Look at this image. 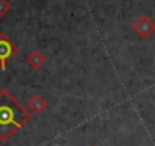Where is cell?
Returning a JSON list of instances; mask_svg holds the SVG:
<instances>
[{
  "label": "cell",
  "instance_id": "6da1fadb",
  "mask_svg": "<svg viewBox=\"0 0 155 146\" xmlns=\"http://www.w3.org/2000/svg\"><path fill=\"white\" fill-rule=\"evenodd\" d=\"M31 113L8 90H0V140H9L29 120Z\"/></svg>",
  "mask_w": 155,
  "mask_h": 146
},
{
  "label": "cell",
  "instance_id": "7a4b0ae2",
  "mask_svg": "<svg viewBox=\"0 0 155 146\" xmlns=\"http://www.w3.org/2000/svg\"><path fill=\"white\" fill-rule=\"evenodd\" d=\"M17 52H18V49L5 35H0V68L5 70L8 59H11Z\"/></svg>",
  "mask_w": 155,
  "mask_h": 146
},
{
  "label": "cell",
  "instance_id": "3957f363",
  "mask_svg": "<svg viewBox=\"0 0 155 146\" xmlns=\"http://www.w3.org/2000/svg\"><path fill=\"white\" fill-rule=\"evenodd\" d=\"M134 31L141 37V38H149L152 34H153V31H155V23L147 17V15H140L138 17V20L134 23Z\"/></svg>",
  "mask_w": 155,
  "mask_h": 146
},
{
  "label": "cell",
  "instance_id": "277c9868",
  "mask_svg": "<svg viewBox=\"0 0 155 146\" xmlns=\"http://www.w3.org/2000/svg\"><path fill=\"white\" fill-rule=\"evenodd\" d=\"M46 108H47V102H46V99L41 95L32 96L29 104H28V111L31 114H41Z\"/></svg>",
  "mask_w": 155,
  "mask_h": 146
},
{
  "label": "cell",
  "instance_id": "5b68a950",
  "mask_svg": "<svg viewBox=\"0 0 155 146\" xmlns=\"http://www.w3.org/2000/svg\"><path fill=\"white\" fill-rule=\"evenodd\" d=\"M26 61H28V64H29L34 70H38V68H41V67L44 65L46 58H44V55H43L40 50H34V52H31V53L28 55Z\"/></svg>",
  "mask_w": 155,
  "mask_h": 146
},
{
  "label": "cell",
  "instance_id": "8992f818",
  "mask_svg": "<svg viewBox=\"0 0 155 146\" xmlns=\"http://www.w3.org/2000/svg\"><path fill=\"white\" fill-rule=\"evenodd\" d=\"M9 9H11V5L8 3V0H0V17H3Z\"/></svg>",
  "mask_w": 155,
  "mask_h": 146
}]
</instances>
